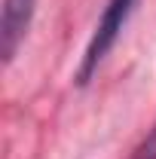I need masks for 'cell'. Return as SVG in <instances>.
<instances>
[{
  "label": "cell",
  "mask_w": 156,
  "mask_h": 159,
  "mask_svg": "<svg viewBox=\"0 0 156 159\" xmlns=\"http://www.w3.org/2000/svg\"><path fill=\"white\" fill-rule=\"evenodd\" d=\"M37 0H3V12H0V40H3V64L16 58L19 46L28 37V28L34 21Z\"/></svg>",
  "instance_id": "cell-2"
},
{
  "label": "cell",
  "mask_w": 156,
  "mask_h": 159,
  "mask_svg": "<svg viewBox=\"0 0 156 159\" xmlns=\"http://www.w3.org/2000/svg\"><path fill=\"white\" fill-rule=\"evenodd\" d=\"M132 159H156V125L147 132V138H144V141L135 147Z\"/></svg>",
  "instance_id": "cell-3"
},
{
  "label": "cell",
  "mask_w": 156,
  "mask_h": 159,
  "mask_svg": "<svg viewBox=\"0 0 156 159\" xmlns=\"http://www.w3.org/2000/svg\"><path fill=\"white\" fill-rule=\"evenodd\" d=\"M135 6H138V0H107V6H104V12H101V19H98L95 31H92V37H89V46H86V52H83V58H80L77 86H86V83L98 74L101 61L107 58V52L117 46L122 28L129 25Z\"/></svg>",
  "instance_id": "cell-1"
}]
</instances>
